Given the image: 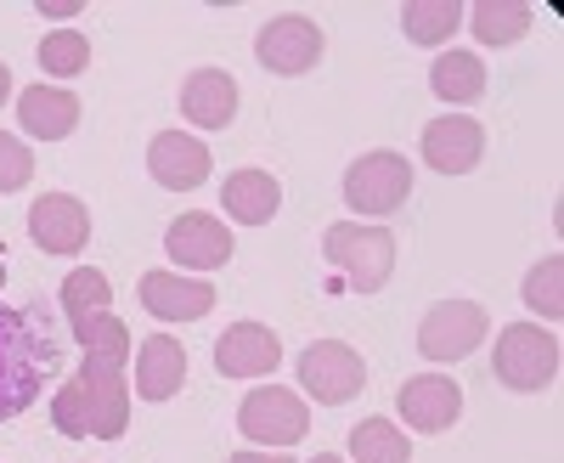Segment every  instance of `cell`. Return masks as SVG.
Segmentation results:
<instances>
[{"label": "cell", "instance_id": "obj_1", "mask_svg": "<svg viewBox=\"0 0 564 463\" xmlns=\"http://www.w3.org/2000/svg\"><path fill=\"white\" fill-rule=\"evenodd\" d=\"M52 424L68 441H119L130 430V379L113 362H90L52 396Z\"/></svg>", "mask_w": 564, "mask_h": 463}, {"label": "cell", "instance_id": "obj_2", "mask_svg": "<svg viewBox=\"0 0 564 463\" xmlns=\"http://www.w3.org/2000/svg\"><path fill=\"white\" fill-rule=\"evenodd\" d=\"M52 340H40L29 311L0 305V424L23 419L45 390V367H52Z\"/></svg>", "mask_w": 564, "mask_h": 463}, {"label": "cell", "instance_id": "obj_3", "mask_svg": "<svg viewBox=\"0 0 564 463\" xmlns=\"http://www.w3.org/2000/svg\"><path fill=\"white\" fill-rule=\"evenodd\" d=\"M327 266H339L350 277V289L379 294L395 271V232L390 226H361V220H334L322 232Z\"/></svg>", "mask_w": 564, "mask_h": 463}, {"label": "cell", "instance_id": "obj_4", "mask_svg": "<svg viewBox=\"0 0 564 463\" xmlns=\"http://www.w3.org/2000/svg\"><path fill=\"white\" fill-rule=\"evenodd\" d=\"M491 374L508 385V390H547L558 379V340L547 329H531V322H520V329H502L497 334V362Z\"/></svg>", "mask_w": 564, "mask_h": 463}, {"label": "cell", "instance_id": "obj_5", "mask_svg": "<svg viewBox=\"0 0 564 463\" xmlns=\"http://www.w3.org/2000/svg\"><path fill=\"white\" fill-rule=\"evenodd\" d=\"M412 193V164L401 153H361L345 170V204L356 215H395Z\"/></svg>", "mask_w": 564, "mask_h": 463}, {"label": "cell", "instance_id": "obj_6", "mask_svg": "<svg viewBox=\"0 0 564 463\" xmlns=\"http://www.w3.org/2000/svg\"><path fill=\"white\" fill-rule=\"evenodd\" d=\"M486 329H491L486 305H475V300H441V305L423 311V322H417V351L430 362H463L468 351L486 340Z\"/></svg>", "mask_w": 564, "mask_h": 463}, {"label": "cell", "instance_id": "obj_7", "mask_svg": "<svg viewBox=\"0 0 564 463\" xmlns=\"http://www.w3.org/2000/svg\"><path fill=\"white\" fill-rule=\"evenodd\" d=\"M238 430H243L254 446H294V441H305V430H311V412H305V401H300L294 390L260 385V390H249L243 407H238Z\"/></svg>", "mask_w": 564, "mask_h": 463}, {"label": "cell", "instance_id": "obj_8", "mask_svg": "<svg viewBox=\"0 0 564 463\" xmlns=\"http://www.w3.org/2000/svg\"><path fill=\"white\" fill-rule=\"evenodd\" d=\"M300 385H305L322 407H345V401L361 396L367 367H361V356H356L350 345H339V340H316V345L300 356Z\"/></svg>", "mask_w": 564, "mask_h": 463}, {"label": "cell", "instance_id": "obj_9", "mask_svg": "<svg viewBox=\"0 0 564 463\" xmlns=\"http://www.w3.org/2000/svg\"><path fill=\"white\" fill-rule=\"evenodd\" d=\"M254 52H260V68H271V74H305V68L322 63L327 40H322V29H316L311 18L282 12V18H271V23L260 29Z\"/></svg>", "mask_w": 564, "mask_h": 463}, {"label": "cell", "instance_id": "obj_10", "mask_svg": "<svg viewBox=\"0 0 564 463\" xmlns=\"http://www.w3.org/2000/svg\"><path fill=\"white\" fill-rule=\"evenodd\" d=\"M231 232H226V220L220 215H204V209H186L181 220H170V232H164V249H170V260L175 266H186V271H215V266H226L231 260Z\"/></svg>", "mask_w": 564, "mask_h": 463}, {"label": "cell", "instance_id": "obj_11", "mask_svg": "<svg viewBox=\"0 0 564 463\" xmlns=\"http://www.w3.org/2000/svg\"><path fill=\"white\" fill-rule=\"evenodd\" d=\"M486 153V130L468 119V114H446L423 125V164L441 170V175H468Z\"/></svg>", "mask_w": 564, "mask_h": 463}, {"label": "cell", "instance_id": "obj_12", "mask_svg": "<svg viewBox=\"0 0 564 463\" xmlns=\"http://www.w3.org/2000/svg\"><path fill=\"white\" fill-rule=\"evenodd\" d=\"M29 238L45 255H74L90 238V209L74 193H40L34 209H29Z\"/></svg>", "mask_w": 564, "mask_h": 463}, {"label": "cell", "instance_id": "obj_13", "mask_svg": "<svg viewBox=\"0 0 564 463\" xmlns=\"http://www.w3.org/2000/svg\"><path fill=\"white\" fill-rule=\"evenodd\" d=\"M395 407H401V419H406L412 430L441 435V430H452V424L463 419V390H457V379H446V374H417V379L401 385Z\"/></svg>", "mask_w": 564, "mask_h": 463}, {"label": "cell", "instance_id": "obj_14", "mask_svg": "<svg viewBox=\"0 0 564 463\" xmlns=\"http://www.w3.org/2000/svg\"><path fill=\"white\" fill-rule=\"evenodd\" d=\"M282 362V340L265 329V322H238L215 340V367L226 379H260V374H276Z\"/></svg>", "mask_w": 564, "mask_h": 463}, {"label": "cell", "instance_id": "obj_15", "mask_svg": "<svg viewBox=\"0 0 564 463\" xmlns=\"http://www.w3.org/2000/svg\"><path fill=\"white\" fill-rule=\"evenodd\" d=\"M148 170L159 187L170 193H193L209 181V148L198 142V136H181V130H164L153 136V148H148Z\"/></svg>", "mask_w": 564, "mask_h": 463}, {"label": "cell", "instance_id": "obj_16", "mask_svg": "<svg viewBox=\"0 0 564 463\" xmlns=\"http://www.w3.org/2000/svg\"><path fill=\"white\" fill-rule=\"evenodd\" d=\"M141 305L159 322H198L215 305V283H198V277H181V271H148L141 277Z\"/></svg>", "mask_w": 564, "mask_h": 463}, {"label": "cell", "instance_id": "obj_17", "mask_svg": "<svg viewBox=\"0 0 564 463\" xmlns=\"http://www.w3.org/2000/svg\"><path fill=\"white\" fill-rule=\"evenodd\" d=\"M181 114L204 125V130H226L238 119V79L226 68H198L193 79L181 85Z\"/></svg>", "mask_w": 564, "mask_h": 463}, {"label": "cell", "instance_id": "obj_18", "mask_svg": "<svg viewBox=\"0 0 564 463\" xmlns=\"http://www.w3.org/2000/svg\"><path fill=\"white\" fill-rule=\"evenodd\" d=\"M186 379V345L170 334H153L135 351V396L141 401H170Z\"/></svg>", "mask_w": 564, "mask_h": 463}, {"label": "cell", "instance_id": "obj_19", "mask_svg": "<svg viewBox=\"0 0 564 463\" xmlns=\"http://www.w3.org/2000/svg\"><path fill=\"white\" fill-rule=\"evenodd\" d=\"M18 119H23L29 136H40V142H63L79 125V97L74 90H57V85H29L18 97Z\"/></svg>", "mask_w": 564, "mask_h": 463}, {"label": "cell", "instance_id": "obj_20", "mask_svg": "<svg viewBox=\"0 0 564 463\" xmlns=\"http://www.w3.org/2000/svg\"><path fill=\"white\" fill-rule=\"evenodd\" d=\"M220 204H226L231 220L265 226V220L282 209V187H276V175H271V170H231V175H226V187H220Z\"/></svg>", "mask_w": 564, "mask_h": 463}, {"label": "cell", "instance_id": "obj_21", "mask_svg": "<svg viewBox=\"0 0 564 463\" xmlns=\"http://www.w3.org/2000/svg\"><path fill=\"white\" fill-rule=\"evenodd\" d=\"M463 12H468V29H475L480 45H513L536 23L531 0H480V7H463Z\"/></svg>", "mask_w": 564, "mask_h": 463}, {"label": "cell", "instance_id": "obj_22", "mask_svg": "<svg viewBox=\"0 0 564 463\" xmlns=\"http://www.w3.org/2000/svg\"><path fill=\"white\" fill-rule=\"evenodd\" d=\"M430 85L441 103H480L486 97V63L475 52H446V57H435Z\"/></svg>", "mask_w": 564, "mask_h": 463}, {"label": "cell", "instance_id": "obj_23", "mask_svg": "<svg viewBox=\"0 0 564 463\" xmlns=\"http://www.w3.org/2000/svg\"><path fill=\"white\" fill-rule=\"evenodd\" d=\"M74 340L85 345L90 362H113L124 367L130 362V329L113 316V311H90V316H74Z\"/></svg>", "mask_w": 564, "mask_h": 463}, {"label": "cell", "instance_id": "obj_24", "mask_svg": "<svg viewBox=\"0 0 564 463\" xmlns=\"http://www.w3.org/2000/svg\"><path fill=\"white\" fill-rule=\"evenodd\" d=\"M463 23V7L457 0H406L401 7V29L412 45H446Z\"/></svg>", "mask_w": 564, "mask_h": 463}, {"label": "cell", "instance_id": "obj_25", "mask_svg": "<svg viewBox=\"0 0 564 463\" xmlns=\"http://www.w3.org/2000/svg\"><path fill=\"white\" fill-rule=\"evenodd\" d=\"M350 457L356 463H412V446L395 419H361L350 430Z\"/></svg>", "mask_w": 564, "mask_h": 463}, {"label": "cell", "instance_id": "obj_26", "mask_svg": "<svg viewBox=\"0 0 564 463\" xmlns=\"http://www.w3.org/2000/svg\"><path fill=\"white\" fill-rule=\"evenodd\" d=\"M40 68H45V74H57V79L85 74V68H90V40L74 34V29L45 34V40H40Z\"/></svg>", "mask_w": 564, "mask_h": 463}, {"label": "cell", "instance_id": "obj_27", "mask_svg": "<svg viewBox=\"0 0 564 463\" xmlns=\"http://www.w3.org/2000/svg\"><path fill=\"white\" fill-rule=\"evenodd\" d=\"M108 300H113V283L97 266H79V271L63 277V311H68V322L90 316V311H108Z\"/></svg>", "mask_w": 564, "mask_h": 463}, {"label": "cell", "instance_id": "obj_28", "mask_svg": "<svg viewBox=\"0 0 564 463\" xmlns=\"http://www.w3.org/2000/svg\"><path fill=\"white\" fill-rule=\"evenodd\" d=\"M558 283H564V260L547 255L542 266H531V277H525V289H520V294H525L531 311H542L547 322H558V316H564V289H558Z\"/></svg>", "mask_w": 564, "mask_h": 463}, {"label": "cell", "instance_id": "obj_29", "mask_svg": "<svg viewBox=\"0 0 564 463\" xmlns=\"http://www.w3.org/2000/svg\"><path fill=\"white\" fill-rule=\"evenodd\" d=\"M34 181V148H23L18 136L0 130V193H18Z\"/></svg>", "mask_w": 564, "mask_h": 463}, {"label": "cell", "instance_id": "obj_30", "mask_svg": "<svg viewBox=\"0 0 564 463\" xmlns=\"http://www.w3.org/2000/svg\"><path fill=\"white\" fill-rule=\"evenodd\" d=\"M40 12L45 18H74V12H85V0H40Z\"/></svg>", "mask_w": 564, "mask_h": 463}, {"label": "cell", "instance_id": "obj_31", "mask_svg": "<svg viewBox=\"0 0 564 463\" xmlns=\"http://www.w3.org/2000/svg\"><path fill=\"white\" fill-rule=\"evenodd\" d=\"M226 463H294V457H282V452H231Z\"/></svg>", "mask_w": 564, "mask_h": 463}, {"label": "cell", "instance_id": "obj_32", "mask_svg": "<svg viewBox=\"0 0 564 463\" xmlns=\"http://www.w3.org/2000/svg\"><path fill=\"white\" fill-rule=\"evenodd\" d=\"M7 97H12V68L0 63V103H7Z\"/></svg>", "mask_w": 564, "mask_h": 463}, {"label": "cell", "instance_id": "obj_33", "mask_svg": "<svg viewBox=\"0 0 564 463\" xmlns=\"http://www.w3.org/2000/svg\"><path fill=\"white\" fill-rule=\"evenodd\" d=\"M311 463H345V457H334V452H316Z\"/></svg>", "mask_w": 564, "mask_h": 463}, {"label": "cell", "instance_id": "obj_34", "mask_svg": "<svg viewBox=\"0 0 564 463\" xmlns=\"http://www.w3.org/2000/svg\"><path fill=\"white\" fill-rule=\"evenodd\" d=\"M0 283H7V260H0Z\"/></svg>", "mask_w": 564, "mask_h": 463}]
</instances>
